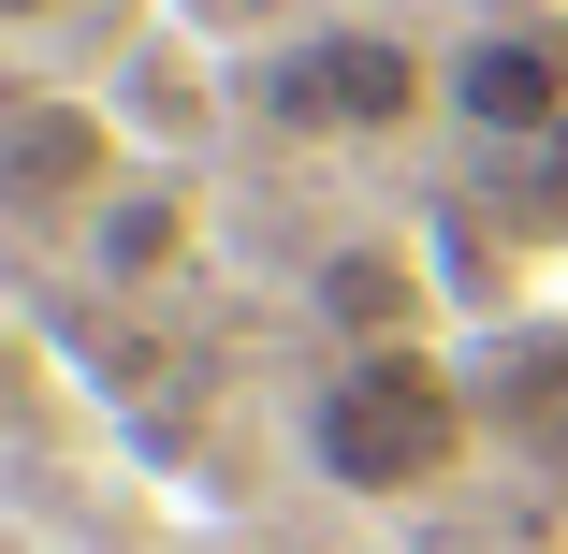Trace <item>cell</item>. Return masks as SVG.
I'll return each instance as SVG.
<instances>
[{
    "instance_id": "obj_2",
    "label": "cell",
    "mask_w": 568,
    "mask_h": 554,
    "mask_svg": "<svg viewBox=\"0 0 568 554\" xmlns=\"http://www.w3.org/2000/svg\"><path fill=\"white\" fill-rule=\"evenodd\" d=\"M423 102H437V59L394 44V30H306L292 59H263V118H277V132L394 147V132H423Z\"/></svg>"
},
{
    "instance_id": "obj_8",
    "label": "cell",
    "mask_w": 568,
    "mask_h": 554,
    "mask_svg": "<svg viewBox=\"0 0 568 554\" xmlns=\"http://www.w3.org/2000/svg\"><path fill=\"white\" fill-rule=\"evenodd\" d=\"M59 16H73V0H0V30H16V44H44Z\"/></svg>"
},
{
    "instance_id": "obj_7",
    "label": "cell",
    "mask_w": 568,
    "mask_h": 554,
    "mask_svg": "<svg viewBox=\"0 0 568 554\" xmlns=\"http://www.w3.org/2000/svg\"><path fill=\"white\" fill-rule=\"evenodd\" d=\"M321 321H351V351L408 336V278L394 263H321Z\"/></svg>"
},
{
    "instance_id": "obj_4",
    "label": "cell",
    "mask_w": 568,
    "mask_h": 554,
    "mask_svg": "<svg viewBox=\"0 0 568 554\" xmlns=\"http://www.w3.org/2000/svg\"><path fill=\"white\" fill-rule=\"evenodd\" d=\"M102 190H132V118L118 102H73V88H30L0 118V204L16 219H88Z\"/></svg>"
},
{
    "instance_id": "obj_3",
    "label": "cell",
    "mask_w": 568,
    "mask_h": 554,
    "mask_svg": "<svg viewBox=\"0 0 568 554\" xmlns=\"http://www.w3.org/2000/svg\"><path fill=\"white\" fill-rule=\"evenodd\" d=\"M437 102H452V132H481V147H554L568 132V16H481L467 44L437 59Z\"/></svg>"
},
{
    "instance_id": "obj_5",
    "label": "cell",
    "mask_w": 568,
    "mask_h": 554,
    "mask_svg": "<svg viewBox=\"0 0 568 554\" xmlns=\"http://www.w3.org/2000/svg\"><path fill=\"white\" fill-rule=\"evenodd\" d=\"M73 234H88V278H102V292H146V278H175V263H190V190L132 175V190H102Z\"/></svg>"
},
{
    "instance_id": "obj_1",
    "label": "cell",
    "mask_w": 568,
    "mask_h": 554,
    "mask_svg": "<svg viewBox=\"0 0 568 554\" xmlns=\"http://www.w3.org/2000/svg\"><path fill=\"white\" fill-rule=\"evenodd\" d=\"M306 467L335 496H437L467 467V380H452L423 336H379V351H335L321 394H306Z\"/></svg>"
},
{
    "instance_id": "obj_6",
    "label": "cell",
    "mask_w": 568,
    "mask_h": 554,
    "mask_svg": "<svg viewBox=\"0 0 568 554\" xmlns=\"http://www.w3.org/2000/svg\"><path fill=\"white\" fill-rule=\"evenodd\" d=\"M496 409H510V437L539 467H568V336H510L496 351Z\"/></svg>"
}]
</instances>
